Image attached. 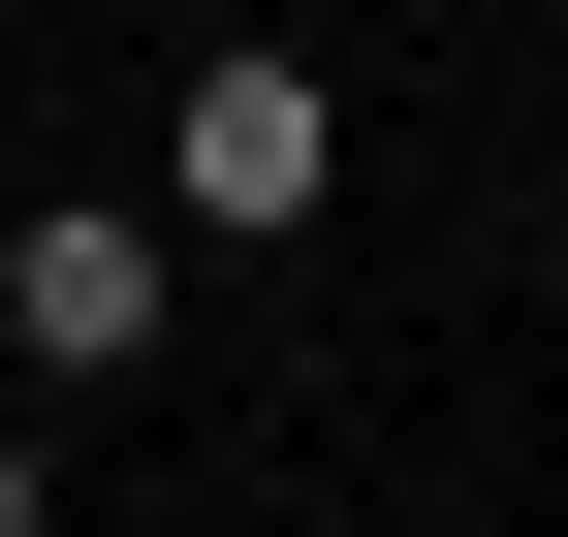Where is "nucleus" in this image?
Segmentation results:
<instances>
[{
  "mask_svg": "<svg viewBox=\"0 0 568 537\" xmlns=\"http://www.w3.org/2000/svg\"><path fill=\"white\" fill-rule=\"evenodd\" d=\"M316 190H347V95H316V63H190V126H159V222H316Z\"/></svg>",
  "mask_w": 568,
  "mask_h": 537,
  "instance_id": "f257e3e1",
  "label": "nucleus"
},
{
  "mask_svg": "<svg viewBox=\"0 0 568 537\" xmlns=\"http://www.w3.org/2000/svg\"><path fill=\"white\" fill-rule=\"evenodd\" d=\"M0 348H32V379H126V348H159V222H126V190L0 222Z\"/></svg>",
  "mask_w": 568,
  "mask_h": 537,
  "instance_id": "f03ea898",
  "label": "nucleus"
},
{
  "mask_svg": "<svg viewBox=\"0 0 568 537\" xmlns=\"http://www.w3.org/2000/svg\"><path fill=\"white\" fill-rule=\"evenodd\" d=\"M0 537H32V443H0Z\"/></svg>",
  "mask_w": 568,
  "mask_h": 537,
  "instance_id": "7ed1b4c3",
  "label": "nucleus"
}]
</instances>
